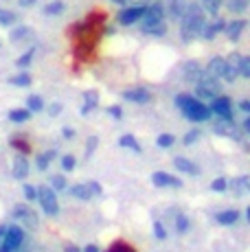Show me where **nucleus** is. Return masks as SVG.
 Wrapping results in <instances>:
<instances>
[{"label": "nucleus", "mask_w": 250, "mask_h": 252, "mask_svg": "<svg viewBox=\"0 0 250 252\" xmlns=\"http://www.w3.org/2000/svg\"><path fill=\"white\" fill-rule=\"evenodd\" d=\"M88 189H90V193H94V195H101V191H103L99 182H88Z\"/></svg>", "instance_id": "nucleus-47"}, {"label": "nucleus", "mask_w": 250, "mask_h": 252, "mask_svg": "<svg viewBox=\"0 0 250 252\" xmlns=\"http://www.w3.org/2000/svg\"><path fill=\"white\" fill-rule=\"evenodd\" d=\"M42 108H44V101H42L40 94H31L27 99V110L29 112H40Z\"/></svg>", "instance_id": "nucleus-27"}, {"label": "nucleus", "mask_w": 250, "mask_h": 252, "mask_svg": "<svg viewBox=\"0 0 250 252\" xmlns=\"http://www.w3.org/2000/svg\"><path fill=\"white\" fill-rule=\"evenodd\" d=\"M239 108H242V112H250V103H248V101L246 99H242V103H239Z\"/></svg>", "instance_id": "nucleus-51"}, {"label": "nucleus", "mask_w": 250, "mask_h": 252, "mask_svg": "<svg viewBox=\"0 0 250 252\" xmlns=\"http://www.w3.org/2000/svg\"><path fill=\"white\" fill-rule=\"evenodd\" d=\"M13 217H16L18 221H22L25 226H29V228H37V215L35 211H31L29 206H16L13 208Z\"/></svg>", "instance_id": "nucleus-10"}, {"label": "nucleus", "mask_w": 250, "mask_h": 252, "mask_svg": "<svg viewBox=\"0 0 250 252\" xmlns=\"http://www.w3.org/2000/svg\"><path fill=\"white\" fill-rule=\"evenodd\" d=\"M237 72L239 77H244V79H248L250 77V57H239V64H237Z\"/></svg>", "instance_id": "nucleus-32"}, {"label": "nucleus", "mask_w": 250, "mask_h": 252, "mask_svg": "<svg viewBox=\"0 0 250 252\" xmlns=\"http://www.w3.org/2000/svg\"><path fill=\"white\" fill-rule=\"evenodd\" d=\"M141 29L147 35H165L167 24H165V4L162 2H152L145 7V13L141 18Z\"/></svg>", "instance_id": "nucleus-2"}, {"label": "nucleus", "mask_w": 250, "mask_h": 252, "mask_svg": "<svg viewBox=\"0 0 250 252\" xmlns=\"http://www.w3.org/2000/svg\"><path fill=\"white\" fill-rule=\"evenodd\" d=\"M224 68H226V60H224V57H213V60L209 62V66H206L204 72L209 77H213V79H222Z\"/></svg>", "instance_id": "nucleus-13"}, {"label": "nucleus", "mask_w": 250, "mask_h": 252, "mask_svg": "<svg viewBox=\"0 0 250 252\" xmlns=\"http://www.w3.org/2000/svg\"><path fill=\"white\" fill-rule=\"evenodd\" d=\"M224 29H226V35H228V40L237 42L239 37H242L244 29H246V20H233L230 24H224Z\"/></svg>", "instance_id": "nucleus-14"}, {"label": "nucleus", "mask_w": 250, "mask_h": 252, "mask_svg": "<svg viewBox=\"0 0 250 252\" xmlns=\"http://www.w3.org/2000/svg\"><path fill=\"white\" fill-rule=\"evenodd\" d=\"M119 145H121V147L132 149V152H141V145L136 143V138H134L132 134H123V136L119 138Z\"/></svg>", "instance_id": "nucleus-26"}, {"label": "nucleus", "mask_w": 250, "mask_h": 252, "mask_svg": "<svg viewBox=\"0 0 250 252\" xmlns=\"http://www.w3.org/2000/svg\"><path fill=\"white\" fill-rule=\"evenodd\" d=\"M84 108H81V114H88L90 110H94L99 105V92L97 90H86L84 92Z\"/></svg>", "instance_id": "nucleus-18"}, {"label": "nucleus", "mask_w": 250, "mask_h": 252, "mask_svg": "<svg viewBox=\"0 0 250 252\" xmlns=\"http://www.w3.org/2000/svg\"><path fill=\"white\" fill-rule=\"evenodd\" d=\"M154 235H156V239H165L167 237V230L160 221H154Z\"/></svg>", "instance_id": "nucleus-43"}, {"label": "nucleus", "mask_w": 250, "mask_h": 252, "mask_svg": "<svg viewBox=\"0 0 250 252\" xmlns=\"http://www.w3.org/2000/svg\"><path fill=\"white\" fill-rule=\"evenodd\" d=\"M53 158H55V152H46V154H42V156H37V169H40V171H44Z\"/></svg>", "instance_id": "nucleus-35"}, {"label": "nucleus", "mask_w": 250, "mask_h": 252, "mask_svg": "<svg viewBox=\"0 0 250 252\" xmlns=\"http://www.w3.org/2000/svg\"><path fill=\"white\" fill-rule=\"evenodd\" d=\"M156 145L158 147H171V145H174V136H171V134H160V136L156 138Z\"/></svg>", "instance_id": "nucleus-36"}, {"label": "nucleus", "mask_w": 250, "mask_h": 252, "mask_svg": "<svg viewBox=\"0 0 250 252\" xmlns=\"http://www.w3.org/2000/svg\"><path fill=\"white\" fill-rule=\"evenodd\" d=\"M108 114H110V116H114V119H117V121H121L123 110L119 108V105H110V108H108Z\"/></svg>", "instance_id": "nucleus-46"}, {"label": "nucleus", "mask_w": 250, "mask_h": 252, "mask_svg": "<svg viewBox=\"0 0 250 252\" xmlns=\"http://www.w3.org/2000/svg\"><path fill=\"white\" fill-rule=\"evenodd\" d=\"M176 108L180 110L189 121H193V123H204V121L211 119L209 105L202 103L200 99H195V96H191V94H178L176 96Z\"/></svg>", "instance_id": "nucleus-3"}, {"label": "nucleus", "mask_w": 250, "mask_h": 252, "mask_svg": "<svg viewBox=\"0 0 250 252\" xmlns=\"http://www.w3.org/2000/svg\"><path fill=\"white\" fill-rule=\"evenodd\" d=\"M237 220H239V213H237V211L218 213V221H219L222 226H233V224H237Z\"/></svg>", "instance_id": "nucleus-22"}, {"label": "nucleus", "mask_w": 250, "mask_h": 252, "mask_svg": "<svg viewBox=\"0 0 250 252\" xmlns=\"http://www.w3.org/2000/svg\"><path fill=\"white\" fill-rule=\"evenodd\" d=\"M64 9H66V4L62 0H53V2H49L44 7V13L46 16H60V13H64Z\"/></svg>", "instance_id": "nucleus-24"}, {"label": "nucleus", "mask_w": 250, "mask_h": 252, "mask_svg": "<svg viewBox=\"0 0 250 252\" xmlns=\"http://www.w3.org/2000/svg\"><path fill=\"white\" fill-rule=\"evenodd\" d=\"M200 136H202V132H200V129H191V132L185 136V145H193V143H195V140H198Z\"/></svg>", "instance_id": "nucleus-44"}, {"label": "nucleus", "mask_w": 250, "mask_h": 252, "mask_svg": "<svg viewBox=\"0 0 250 252\" xmlns=\"http://www.w3.org/2000/svg\"><path fill=\"white\" fill-rule=\"evenodd\" d=\"M64 252H81V250L77 248V246H66V248H64Z\"/></svg>", "instance_id": "nucleus-53"}, {"label": "nucleus", "mask_w": 250, "mask_h": 252, "mask_svg": "<svg viewBox=\"0 0 250 252\" xmlns=\"http://www.w3.org/2000/svg\"><path fill=\"white\" fill-rule=\"evenodd\" d=\"M20 2V7H31V4H35L37 0H18Z\"/></svg>", "instance_id": "nucleus-52"}, {"label": "nucleus", "mask_w": 250, "mask_h": 252, "mask_svg": "<svg viewBox=\"0 0 250 252\" xmlns=\"http://www.w3.org/2000/svg\"><path fill=\"white\" fill-rule=\"evenodd\" d=\"M222 2L224 0H202V9H204L206 13H218L219 11V7H222Z\"/></svg>", "instance_id": "nucleus-33"}, {"label": "nucleus", "mask_w": 250, "mask_h": 252, "mask_svg": "<svg viewBox=\"0 0 250 252\" xmlns=\"http://www.w3.org/2000/svg\"><path fill=\"white\" fill-rule=\"evenodd\" d=\"M134 2H136V4H145L147 0H134Z\"/></svg>", "instance_id": "nucleus-57"}, {"label": "nucleus", "mask_w": 250, "mask_h": 252, "mask_svg": "<svg viewBox=\"0 0 250 252\" xmlns=\"http://www.w3.org/2000/svg\"><path fill=\"white\" fill-rule=\"evenodd\" d=\"M112 2L114 4H121V7H123V4H127V0H112Z\"/></svg>", "instance_id": "nucleus-56"}, {"label": "nucleus", "mask_w": 250, "mask_h": 252, "mask_svg": "<svg viewBox=\"0 0 250 252\" xmlns=\"http://www.w3.org/2000/svg\"><path fill=\"white\" fill-rule=\"evenodd\" d=\"M29 116H31V112H29V110L25 108H16V110H11V112H9V119L13 121V123H25V121H29Z\"/></svg>", "instance_id": "nucleus-29"}, {"label": "nucleus", "mask_w": 250, "mask_h": 252, "mask_svg": "<svg viewBox=\"0 0 250 252\" xmlns=\"http://www.w3.org/2000/svg\"><path fill=\"white\" fill-rule=\"evenodd\" d=\"M108 252H136L132 248V246H127V244H123V241H117V244L112 246V248H110Z\"/></svg>", "instance_id": "nucleus-41"}, {"label": "nucleus", "mask_w": 250, "mask_h": 252, "mask_svg": "<svg viewBox=\"0 0 250 252\" xmlns=\"http://www.w3.org/2000/svg\"><path fill=\"white\" fill-rule=\"evenodd\" d=\"M70 193H73L75 197H79V200H90V189H88V184H75L73 189H70Z\"/></svg>", "instance_id": "nucleus-30"}, {"label": "nucleus", "mask_w": 250, "mask_h": 252, "mask_svg": "<svg viewBox=\"0 0 250 252\" xmlns=\"http://www.w3.org/2000/svg\"><path fill=\"white\" fill-rule=\"evenodd\" d=\"M51 187L57 189V191L66 189V178H64V176H53V178H51Z\"/></svg>", "instance_id": "nucleus-40"}, {"label": "nucleus", "mask_w": 250, "mask_h": 252, "mask_svg": "<svg viewBox=\"0 0 250 252\" xmlns=\"http://www.w3.org/2000/svg\"><path fill=\"white\" fill-rule=\"evenodd\" d=\"M180 20H182V27H180L182 40L191 42L198 35H202V29H204V24H206V11L202 9V4L191 2V4H187Z\"/></svg>", "instance_id": "nucleus-1"}, {"label": "nucleus", "mask_w": 250, "mask_h": 252, "mask_svg": "<svg viewBox=\"0 0 250 252\" xmlns=\"http://www.w3.org/2000/svg\"><path fill=\"white\" fill-rule=\"evenodd\" d=\"M152 182L156 184V187H160V189H167V187H182V180H180V178H174V176H169V173H162V171L154 173V176H152Z\"/></svg>", "instance_id": "nucleus-12"}, {"label": "nucleus", "mask_w": 250, "mask_h": 252, "mask_svg": "<svg viewBox=\"0 0 250 252\" xmlns=\"http://www.w3.org/2000/svg\"><path fill=\"white\" fill-rule=\"evenodd\" d=\"M202 75H204V70L200 68L198 62H189V64L185 66V79L189 81V84H195Z\"/></svg>", "instance_id": "nucleus-16"}, {"label": "nucleus", "mask_w": 250, "mask_h": 252, "mask_svg": "<svg viewBox=\"0 0 250 252\" xmlns=\"http://www.w3.org/2000/svg\"><path fill=\"white\" fill-rule=\"evenodd\" d=\"M219 31H224V22L222 20H215L211 24H204V29H202V37H204V40H213Z\"/></svg>", "instance_id": "nucleus-20"}, {"label": "nucleus", "mask_w": 250, "mask_h": 252, "mask_svg": "<svg viewBox=\"0 0 250 252\" xmlns=\"http://www.w3.org/2000/svg\"><path fill=\"white\" fill-rule=\"evenodd\" d=\"M123 99L132 101V103H147V101L152 99V94H150V90L147 88H132V90L123 92Z\"/></svg>", "instance_id": "nucleus-11"}, {"label": "nucleus", "mask_w": 250, "mask_h": 252, "mask_svg": "<svg viewBox=\"0 0 250 252\" xmlns=\"http://www.w3.org/2000/svg\"><path fill=\"white\" fill-rule=\"evenodd\" d=\"M13 176H16L18 180H22V178L29 176V160H27L25 154H22V156H18L16 160H13Z\"/></svg>", "instance_id": "nucleus-17"}, {"label": "nucleus", "mask_w": 250, "mask_h": 252, "mask_svg": "<svg viewBox=\"0 0 250 252\" xmlns=\"http://www.w3.org/2000/svg\"><path fill=\"white\" fill-rule=\"evenodd\" d=\"M185 9H187L185 0H167V11H169V16L176 18V20H180L182 18Z\"/></svg>", "instance_id": "nucleus-21"}, {"label": "nucleus", "mask_w": 250, "mask_h": 252, "mask_svg": "<svg viewBox=\"0 0 250 252\" xmlns=\"http://www.w3.org/2000/svg\"><path fill=\"white\" fill-rule=\"evenodd\" d=\"M193 86H195V99H200V101H211L213 96L219 94V88H222L219 81L213 79V77H209L206 72L195 81Z\"/></svg>", "instance_id": "nucleus-4"}, {"label": "nucleus", "mask_w": 250, "mask_h": 252, "mask_svg": "<svg viewBox=\"0 0 250 252\" xmlns=\"http://www.w3.org/2000/svg\"><path fill=\"white\" fill-rule=\"evenodd\" d=\"M25 195L29 200H35V187H31V184H25Z\"/></svg>", "instance_id": "nucleus-48"}, {"label": "nucleus", "mask_w": 250, "mask_h": 252, "mask_svg": "<svg viewBox=\"0 0 250 252\" xmlns=\"http://www.w3.org/2000/svg\"><path fill=\"white\" fill-rule=\"evenodd\" d=\"M2 239H4V226H0V244H2Z\"/></svg>", "instance_id": "nucleus-55"}, {"label": "nucleus", "mask_w": 250, "mask_h": 252, "mask_svg": "<svg viewBox=\"0 0 250 252\" xmlns=\"http://www.w3.org/2000/svg\"><path fill=\"white\" fill-rule=\"evenodd\" d=\"M60 112H62V105L60 103H53L51 108H49V114L51 116H55V114H60Z\"/></svg>", "instance_id": "nucleus-49"}, {"label": "nucleus", "mask_w": 250, "mask_h": 252, "mask_svg": "<svg viewBox=\"0 0 250 252\" xmlns=\"http://www.w3.org/2000/svg\"><path fill=\"white\" fill-rule=\"evenodd\" d=\"M33 55H35V48H27V53H25V55H20V57H18V60H16V66H18V68H27V66H31V60H33Z\"/></svg>", "instance_id": "nucleus-31"}, {"label": "nucleus", "mask_w": 250, "mask_h": 252, "mask_svg": "<svg viewBox=\"0 0 250 252\" xmlns=\"http://www.w3.org/2000/svg\"><path fill=\"white\" fill-rule=\"evenodd\" d=\"M226 187H228V182H226L224 178H218V180H213V184H211V189H213L215 193H224Z\"/></svg>", "instance_id": "nucleus-42"}, {"label": "nucleus", "mask_w": 250, "mask_h": 252, "mask_svg": "<svg viewBox=\"0 0 250 252\" xmlns=\"http://www.w3.org/2000/svg\"><path fill=\"white\" fill-rule=\"evenodd\" d=\"M11 145H13V147H16L20 154H29V152H31V147H29V143H27V140L13 138V140H11Z\"/></svg>", "instance_id": "nucleus-37"}, {"label": "nucleus", "mask_w": 250, "mask_h": 252, "mask_svg": "<svg viewBox=\"0 0 250 252\" xmlns=\"http://www.w3.org/2000/svg\"><path fill=\"white\" fill-rule=\"evenodd\" d=\"M226 7L230 13H244L248 9V0H226Z\"/></svg>", "instance_id": "nucleus-25"}, {"label": "nucleus", "mask_w": 250, "mask_h": 252, "mask_svg": "<svg viewBox=\"0 0 250 252\" xmlns=\"http://www.w3.org/2000/svg\"><path fill=\"white\" fill-rule=\"evenodd\" d=\"M143 13H145V4H134V7H123L121 11H119L117 20L123 24V27H129V24L138 22L143 18Z\"/></svg>", "instance_id": "nucleus-8"}, {"label": "nucleus", "mask_w": 250, "mask_h": 252, "mask_svg": "<svg viewBox=\"0 0 250 252\" xmlns=\"http://www.w3.org/2000/svg\"><path fill=\"white\" fill-rule=\"evenodd\" d=\"M75 158L73 156H64V158H62V167H64V171H73V169H75Z\"/></svg>", "instance_id": "nucleus-45"}, {"label": "nucleus", "mask_w": 250, "mask_h": 252, "mask_svg": "<svg viewBox=\"0 0 250 252\" xmlns=\"http://www.w3.org/2000/svg\"><path fill=\"white\" fill-rule=\"evenodd\" d=\"M22 241H25V230H22V228H18V226H11V228L4 230V239H2V244H4V246H9V248H11L13 252L20 248Z\"/></svg>", "instance_id": "nucleus-9"}, {"label": "nucleus", "mask_w": 250, "mask_h": 252, "mask_svg": "<svg viewBox=\"0 0 250 252\" xmlns=\"http://www.w3.org/2000/svg\"><path fill=\"white\" fill-rule=\"evenodd\" d=\"M230 189H233V193L237 197H244L248 193V189H250V178L248 176H239V178H235L233 182H230Z\"/></svg>", "instance_id": "nucleus-15"}, {"label": "nucleus", "mask_w": 250, "mask_h": 252, "mask_svg": "<svg viewBox=\"0 0 250 252\" xmlns=\"http://www.w3.org/2000/svg\"><path fill=\"white\" fill-rule=\"evenodd\" d=\"M16 22V13L7 11V9H0V27H11Z\"/></svg>", "instance_id": "nucleus-34"}, {"label": "nucleus", "mask_w": 250, "mask_h": 252, "mask_svg": "<svg viewBox=\"0 0 250 252\" xmlns=\"http://www.w3.org/2000/svg\"><path fill=\"white\" fill-rule=\"evenodd\" d=\"M97 145H99V138L97 136H90L88 138V143H86V158L93 156V152L97 149Z\"/></svg>", "instance_id": "nucleus-39"}, {"label": "nucleus", "mask_w": 250, "mask_h": 252, "mask_svg": "<svg viewBox=\"0 0 250 252\" xmlns=\"http://www.w3.org/2000/svg\"><path fill=\"white\" fill-rule=\"evenodd\" d=\"M84 252H99V248H97V246H86Z\"/></svg>", "instance_id": "nucleus-54"}, {"label": "nucleus", "mask_w": 250, "mask_h": 252, "mask_svg": "<svg viewBox=\"0 0 250 252\" xmlns=\"http://www.w3.org/2000/svg\"><path fill=\"white\" fill-rule=\"evenodd\" d=\"M35 200L40 202L42 211H44L49 217L57 215L60 206H57V195H55V191H53L51 187H40V189H35Z\"/></svg>", "instance_id": "nucleus-5"}, {"label": "nucleus", "mask_w": 250, "mask_h": 252, "mask_svg": "<svg viewBox=\"0 0 250 252\" xmlns=\"http://www.w3.org/2000/svg\"><path fill=\"white\" fill-rule=\"evenodd\" d=\"M213 132H218L219 136H226V138L242 140V129L235 125L233 119H218L213 123Z\"/></svg>", "instance_id": "nucleus-7"}, {"label": "nucleus", "mask_w": 250, "mask_h": 252, "mask_svg": "<svg viewBox=\"0 0 250 252\" xmlns=\"http://www.w3.org/2000/svg\"><path fill=\"white\" fill-rule=\"evenodd\" d=\"M33 37V33H31V29L29 27H18L16 31H11V42H25V40H31Z\"/></svg>", "instance_id": "nucleus-23"}, {"label": "nucleus", "mask_w": 250, "mask_h": 252, "mask_svg": "<svg viewBox=\"0 0 250 252\" xmlns=\"http://www.w3.org/2000/svg\"><path fill=\"white\" fill-rule=\"evenodd\" d=\"M176 230L178 232H187V230H189V220H187L185 215H178L176 217Z\"/></svg>", "instance_id": "nucleus-38"}, {"label": "nucleus", "mask_w": 250, "mask_h": 252, "mask_svg": "<svg viewBox=\"0 0 250 252\" xmlns=\"http://www.w3.org/2000/svg\"><path fill=\"white\" fill-rule=\"evenodd\" d=\"M211 114H215L218 119H233V103H230L228 96H213L211 99V105H209Z\"/></svg>", "instance_id": "nucleus-6"}, {"label": "nucleus", "mask_w": 250, "mask_h": 252, "mask_svg": "<svg viewBox=\"0 0 250 252\" xmlns=\"http://www.w3.org/2000/svg\"><path fill=\"white\" fill-rule=\"evenodd\" d=\"M9 84L18 86V88H27V86H31V75H29V72H20V75L11 77V79H9Z\"/></svg>", "instance_id": "nucleus-28"}, {"label": "nucleus", "mask_w": 250, "mask_h": 252, "mask_svg": "<svg viewBox=\"0 0 250 252\" xmlns=\"http://www.w3.org/2000/svg\"><path fill=\"white\" fill-rule=\"evenodd\" d=\"M174 164H176L178 171H185V173H189V176H198V173H200L198 164L191 162V160H187V158H176Z\"/></svg>", "instance_id": "nucleus-19"}, {"label": "nucleus", "mask_w": 250, "mask_h": 252, "mask_svg": "<svg viewBox=\"0 0 250 252\" xmlns=\"http://www.w3.org/2000/svg\"><path fill=\"white\" fill-rule=\"evenodd\" d=\"M62 134H64V138H75V132L70 127H64L62 129Z\"/></svg>", "instance_id": "nucleus-50"}]
</instances>
